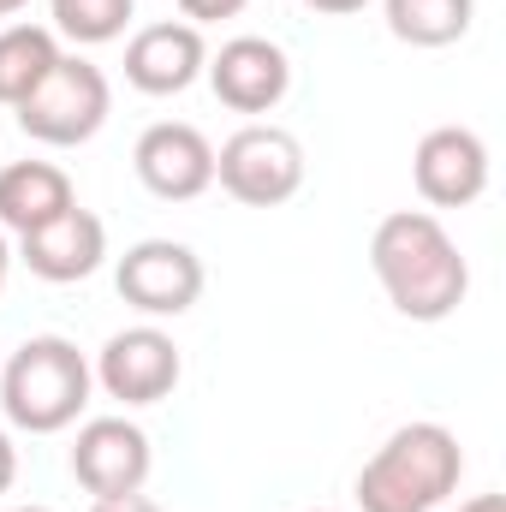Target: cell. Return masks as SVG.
Masks as SVG:
<instances>
[{
    "mask_svg": "<svg viewBox=\"0 0 506 512\" xmlns=\"http://www.w3.org/2000/svg\"><path fill=\"white\" fill-rule=\"evenodd\" d=\"M370 268L405 322H447L471 292V262L429 209L381 215L370 233Z\"/></svg>",
    "mask_w": 506,
    "mask_h": 512,
    "instance_id": "cell-1",
    "label": "cell"
},
{
    "mask_svg": "<svg viewBox=\"0 0 506 512\" xmlns=\"http://www.w3.org/2000/svg\"><path fill=\"white\" fill-rule=\"evenodd\" d=\"M465 447L447 423H399L364 459L352 495L358 512H435L459 495Z\"/></svg>",
    "mask_w": 506,
    "mask_h": 512,
    "instance_id": "cell-2",
    "label": "cell"
},
{
    "mask_svg": "<svg viewBox=\"0 0 506 512\" xmlns=\"http://www.w3.org/2000/svg\"><path fill=\"white\" fill-rule=\"evenodd\" d=\"M96 370L66 334H30L0 370V411L24 435H60L84 417Z\"/></svg>",
    "mask_w": 506,
    "mask_h": 512,
    "instance_id": "cell-3",
    "label": "cell"
},
{
    "mask_svg": "<svg viewBox=\"0 0 506 512\" xmlns=\"http://www.w3.org/2000/svg\"><path fill=\"white\" fill-rule=\"evenodd\" d=\"M18 114V131L48 143V149H78L90 143L96 131L108 126L114 114V90H108V72L84 54H60L54 72L12 108Z\"/></svg>",
    "mask_w": 506,
    "mask_h": 512,
    "instance_id": "cell-4",
    "label": "cell"
},
{
    "mask_svg": "<svg viewBox=\"0 0 506 512\" xmlns=\"http://www.w3.org/2000/svg\"><path fill=\"white\" fill-rule=\"evenodd\" d=\"M215 179L245 209H280L304 191V143L286 126L251 120L215 149Z\"/></svg>",
    "mask_w": 506,
    "mask_h": 512,
    "instance_id": "cell-5",
    "label": "cell"
},
{
    "mask_svg": "<svg viewBox=\"0 0 506 512\" xmlns=\"http://www.w3.org/2000/svg\"><path fill=\"white\" fill-rule=\"evenodd\" d=\"M203 256L179 239H137L120 268H114V286L137 316L161 322V316H185L197 298H203Z\"/></svg>",
    "mask_w": 506,
    "mask_h": 512,
    "instance_id": "cell-6",
    "label": "cell"
},
{
    "mask_svg": "<svg viewBox=\"0 0 506 512\" xmlns=\"http://www.w3.org/2000/svg\"><path fill=\"white\" fill-rule=\"evenodd\" d=\"M90 370H96V387L120 405H161L185 376V358H179L173 334H161L155 322H137V328L108 334V346L96 352Z\"/></svg>",
    "mask_w": 506,
    "mask_h": 512,
    "instance_id": "cell-7",
    "label": "cell"
},
{
    "mask_svg": "<svg viewBox=\"0 0 506 512\" xmlns=\"http://www.w3.org/2000/svg\"><path fill=\"white\" fill-rule=\"evenodd\" d=\"M411 185L429 209H471L489 191V143L471 126H435L411 149Z\"/></svg>",
    "mask_w": 506,
    "mask_h": 512,
    "instance_id": "cell-8",
    "label": "cell"
},
{
    "mask_svg": "<svg viewBox=\"0 0 506 512\" xmlns=\"http://www.w3.org/2000/svg\"><path fill=\"white\" fill-rule=\"evenodd\" d=\"M131 167H137V179H143L149 197H161V203H197L215 185V143L197 126H185V120H161V126H149L137 137Z\"/></svg>",
    "mask_w": 506,
    "mask_h": 512,
    "instance_id": "cell-9",
    "label": "cell"
},
{
    "mask_svg": "<svg viewBox=\"0 0 506 512\" xmlns=\"http://www.w3.org/2000/svg\"><path fill=\"white\" fill-rule=\"evenodd\" d=\"M203 78H209L221 108H233V114H274L286 102V90H292V60L268 36H233V42H221V54H209Z\"/></svg>",
    "mask_w": 506,
    "mask_h": 512,
    "instance_id": "cell-10",
    "label": "cell"
},
{
    "mask_svg": "<svg viewBox=\"0 0 506 512\" xmlns=\"http://www.w3.org/2000/svg\"><path fill=\"white\" fill-rule=\"evenodd\" d=\"M149 465H155L149 435H143L131 417H90V423L78 429V441H72V477H78L96 501H108V495H137V489L149 483Z\"/></svg>",
    "mask_w": 506,
    "mask_h": 512,
    "instance_id": "cell-11",
    "label": "cell"
},
{
    "mask_svg": "<svg viewBox=\"0 0 506 512\" xmlns=\"http://www.w3.org/2000/svg\"><path fill=\"white\" fill-rule=\"evenodd\" d=\"M203 66H209V42L185 18L143 24L126 42V84L143 96H185L203 78Z\"/></svg>",
    "mask_w": 506,
    "mask_h": 512,
    "instance_id": "cell-12",
    "label": "cell"
},
{
    "mask_svg": "<svg viewBox=\"0 0 506 512\" xmlns=\"http://www.w3.org/2000/svg\"><path fill=\"white\" fill-rule=\"evenodd\" d=\"M12 256H18L36 280H48V286H72V280H90V274L102 268V256H108V227H102V215H90V209L72 203V209L54 215L48 227L24 233Z\"/></svg>",
    "mask_w": 506,
    "mask_h": 512,
    "instance_id": "cell-13",
    "label": "cell"
},
{
    "mask_svg": "<svg viewBox=\"0 0 506 512\" xmlns=\"http://www.w3.org/2000/svg\"><path fill=\"white\" fill-rule=\"evenodd\" d=\"M72 203H78V191H72L66 167H54V161H12V167H0V233L24 239V233L48 227L54 215H66Z\"/></svg>",
    "mask_w": 506,
    "mask_h": 512,
    "instance_id": "cell-14",
    "label": "cell"
},
{
    "mask_svg": "<svg viewBox=\"0 0 506 512\" xmlns=\"http://www.w3.org/2000/svg\"><path fill=\"white\" fill-rule=\"evenodd\" d=\"M60 36L48 24H6L0 30V108H18L60 60Z\"/></svg>",
    "mask_w": 506,
    "mask_h": 512,
    "instance_id": "cell-15",
    "label": "cell"
},
{
    "mask_svg": "<svg viewBox=\"0 0 506 512\" xmlns=\"http://www.w3.org/2000/svg\"><path fill=\"white\" fill-rule=\"evenodd\" d=\"M387 12V30L411 48H453L471 18H477V0H381Z\"/></svg>",
    "mask_w": 506,
    "mask_h": 512,
    "instance_id": "cell-16",
    "label": "cell"
},
{
    "mask_svg": "<svg viewBox=\"0 0 506 512\" xmlns=\"http://www.w3.org/2000/svg\"><path fill=\"white\" fill-rule=\"evenodd\" d=\"M48 6H54V30L72 36L78 48H102L126 36L131 12H137V0H48Z\"/></svg>",
    "mask_w": 506,
    "mask_h": 512,
    "instance_id": "cell-17",
    "label": "cell"
},
{
    "mask_svg": "<svg viewBox=\"0 0 506 512\" xmlns=\"http://www.w3.org/2000/svg\"><path fill=\"white\" fill-rule=\"evenodd\" d=\"M251 0H179V12H185V24H221V18H239Z\"/></svg>",
    "mask_w": 506,
    "mask_h": 512,
    "instance_id": "cell-18",
    "label": "cell"
},
{
    "mask_svg": "<svg viewBox=\"0 0 506 512\" xmlns=\"http://www.w3.org/2000/svg\"><path fill=\"white\" fill-rule=\"evenodd\" d=\"M90 512H161V501H149V495L137 489V495H108V501H90Z\"/></svg>",
    "mask_w": 506,
    "mask_h": 512,
    "instance_id": "cell-19",
    "label": "cell"
},
{
    "mask_svg": "<svg viewBox=\"0 0 506 512\" xmlns=\"http://www.w3.org/2000/svg\"><path fill=\"white\" fill-rule=\"evenodd\" d=\"M18 483V447H12V435L0 429V495Z\"/></svg>",
    "mask_w": 506,
    "mask_h": 512,
    "instance_id": "cell-20",
    "label": "cell"
},
{
    "mask_svg": "<svg viewBox=\"0 0 506 512\" xmlns=\"http://www.w3.org/2000/svg\"><path fill=\"white\" fill-rule=\"evenodd\" d=\"M310 12H322V18H352V12H364L370 0H304Z\"/></svg>",
    "mask_w": 506,
    "mask_h": 512,
    "instance_id": "cell-21",
    "label": "cell"
},
{
    "mask_svg": "<svg viewBox=\"0 0 506 512\" xmlns=\"http://www.w3.org/2000/svg\"><path fill=\"white\" fill-rule=\"evenodd\" d=\"M459 512H506V495H471Z\"/></svg>",
    "mask_w": 506,
    "mask_h": 512,
    "instance_id": "cell-22",
    "label": "cell"
},
{
    "mask_svg": "<svg viewBox=\"0 0 506 512\" xmlns=\"http://www.w3.org/2000/svg\"><path fill=\"white\" fill-rule=\"evenodd\" d=\"M6 274H12V245H6V233H0V292H6Z\"/></svg>",
    "mask_w": 506,
    "mask_h": 512,
    "instance_id": "cell-23",
    "label": "cell"
},
{
    "mask_svg": "<svg viewBox=\"0 0 506 512\" xmlns=\"http://www.w3.org/2000/svg\"><path fill=\"white\" fill-rule=\"evenodd\" d=\"M30 0H0V18H12V12H24Z\"/></svg>",
    "mask_w": 506,
    "mask_h": 512,
    "instance_id": "cell-24",
    "label": "cell"
},
{
    "mask_svg": "<svg viewBox=\"0 0 506 512\" xmlns=\"http://www.w3.org/2000/svg\"><path fill=\"white\" fill-rule=\"evenodd\" d=\"M12 512H54V507H12Z\"/></svg>",
    "mask_w": 506,
    "mask_h": 512,
    "instance_id": "cell-25",
    "label": "cell"
},
{
    "mask_svg": "<svg viewBox=\"0 0 506 512\" xmlns=\"http://www.w3.org/2000/svg\"><path fill=\"white\" fill-rule=\"evenodd\" d=\"M310 512H334V507H310Z\"/></svg>",
    "mask_w": 506,
    "mask_h": 512,
    "instance_id": "cell-26",
    "label": "cell"
}]
</instances>
